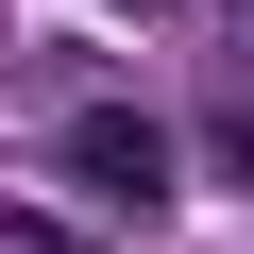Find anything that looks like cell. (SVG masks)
<instances>
[{"mask_svg":"<svg viewBox=\"0 0 254 254\" xmlns=\"http://www.w3.org/2000/svg\"><path fill=\"white\" fill-rule=\"evenodd\" d=\"M220 170H237V187H254V119H220Z\"/></svg>","mask_w":254,"mask_h":254,"instance_id":"2","label":"cell"},{"mask_svg":"<svg viewBox=\"0 0 254 254\" xmlns=\"http://www.w3.org/2000/svg\"><path fill=\"white\" fill-rule=\"evenodd\" d=\"M68 170H85L102 203H136V220L170 203V136H153L136 102H85V119H68Z\"/></svg>","mask_w":254,"mask_h":254,"instance_id":"1","label":"cell"}]
</instances>
